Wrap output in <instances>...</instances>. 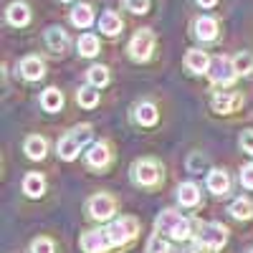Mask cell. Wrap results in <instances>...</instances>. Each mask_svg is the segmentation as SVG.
Segmentation results:
<instances>
[{"mask_svg": "<svg viewBox=\"0 0 253 253\" xmlns=\"http://www.w3.org/2000/svg\"><path fill=\"white\" fill-rule=\"evenodd\" d=\"M241 104H243V94H238V91H218L213 96V109L220 112V114L236 112Z\"/></svg>", "mask_w": 253, "mask_h": 253, "instance_id": "cell-13", "label": "cell"}, {"mask_svg": "<svg viewBox=\"0 0 253 253\" xmlns=\"http://www.w3.org/2000/svg\"><path fill=\"white\" fill-rule=\"evenodd\" d=\"M251 253H253V248H251Z\"/></svg>", "mask_w": 253, "mask_h": 253, "instance_id": "cell-38", "label": "cell"}, {"mask_svg": "<svg viewBox=\"0 0 253 253\" xmlns=\"http://www.w3.org/2000/svg\"><path fill=\"white\" fill-rule=\"evenodd\" d=\"M41 107H43L46 112H58L63 107V94L58 89H46L43 94H41Z\"/></svg>", "mask_w": 253, "mask_h": 253, "instance_id": "cell-25", "label": "cell"}, {"mask_svg": "<svg viewBox=\"0 0 253 253\" xmlns=\"http://www.w3.org/2000/svg\"><path fill=\"white\" fill-rule=\"evenodd\" d=\"M76 46H79V53H81L84 58H94V56L99 53V48H101L99 36H94V33H81L79 41H76Z\"/></svg>", "mask_w": 253, "mask_h": 253, "instance_id": "cell-18", "label": "cell"}, {"mask_svg": "<svg viewBox=\"0 0 253 253\" xmlns=\"http://www.w3.org/2000/svg\"><path fill=\"white\" fill-rule=\"evenodd\" d=\"M241 150L248 152V155H253V129H246L241 134Z\"/></svg>", "mask_w": 253, "mask_h": 253, "instance_id": "cell-34", "label": "cell"}, {"mask_svg": "<svg viewBox=\"0 0 253 253\" xmlns=\"http://www.w3.org/2000/svg\"><path fill=\"white\" fill-rule=\"evenodd\" d=\"M241 185L253 190V165H246L243 170H241Z\"/></svg>", "mask_w": 253, "mask_h": 253, "instance_id": "cell-35", "label": "cell"}, {"mask_svg": "<svg viewBox=\"0 0 253 253\" xmlns=\"http://www.w3.org/2000/svg\"><path fill=\"white\" fill-rule=\"evenodd\" d=\"M5 18H8V23H10V26L23 28V26H28V23H31V8H28L26 3H20V0H15V3H10V5H8Z\"/></svg>", "mask_w": 253, "mask_h": 253, "instance_id": "cell-14", "label": "cell"}, {"mask_svg": "<svg viewBox=\"0 0 253 253\" xmlns=\"http://www.w3.org/2000/svg\"><path fill=\"white\" fill-rule=\"evenodd\" d=\"M71 23H74L76 28H89V26L94 23V8H91L89 3L76 5V8L71 10Z\"/></svg>", "mask_w": 253, "mask_h": 253, "instance_id": "cell-20", "label": "cell"}, {"mask_svg": "<svg viewBox=\"0 0 253 253\" xmlns=\"http://www.w3.org/2000/svg\"><path fill=\"white\" fill-rule=\"evenodd\" d=\"M157 233L160 236H172L175 241H187L190 238V220L182 218L175 210H165L157 218Z\"/></svg>", "mask_w": 253, "mask_h": 253, "instance_id": "cell-2", "label": "cell"}, {"mask_svg": "<svg viewBox=\"0 0 253 253\" xmlns=\"http://www.w3.org/2000/svg\"><path fill=\"white\" fill-rule=\"evenodd\" d=\"M134 119H137V124H142V126L157 124V119H160L157 107H155L152 101H139L137 107H134Z\"/></svg>", "mask_w": 253, "mask_h": 253, "instance_id": "cell-16", "label": "cell"}, {"mask_svg": "<svg viewBox=\"0 0 253 253\" xmlns=\"http://www.w3.org/2000/svg\"><path fill=\"white\" fill-rule=\"evenodd\" d=\"M46 46H48V51L51 53H56V56H63L69 51V46H71V38H69V33L63 31L61 26H51L48 31H46Z\"/></svg>", "mask_w": 253, "mask_h": 253, "instance_id": "cell-10", "label": "cell"}, {"mask_svg": "<svg viewBox=\"0 0 253 253\" xmlns=\"http://www.w3.org/2000/svg\"><path fill=\"white\" fill-rule=\"evenodd\" d=\"M210 61H213V58H208V53L200 51V48H190L185 53V66H187V71H193V74L208 71L210 69Z\"/></svg>", "mask_w": 253, "mask_h": 253, "instance_id": "cell-15", "label": "cell"}, {"mask_svg": "<svg viewBox=\"0 0 253 253\" xmlns=\"http://www.w3.org/2000/svg\"><path fill=\"white\" fill-rule=\"evenodd\" d=\"M122 28H124V23H122V18H119L114 10L101 13V18H99V31H101L104 36H117V33H122Z\"/></svg>", "mask_w": 253, "mask_h": 253, "instance_id": "cell-17", "label": "cell"}, {"mask_svg": "<svg viewBox=\"0 0 253 253\" xmlns=\"http://www.w3.org/2000/svg\"><path fill=\"white\" fill-rule=\"evenodd\" d=\"M228 213L233 215L236 220H248V218L253 215V205H251V200H246V198H238V200H233V203H230Z\"/></svg>", "mask_w": 253, "mask_h": 253, "instance_id": "cell-27", "label": "cell"}, {"mask_svg": "<svg viewBox=\"0 0 253 253\" xmlns=\"http://www.w3.org/2000/svg\"><path fill=\"white\" fill-rule=\"evenodd\" d=\"M107 230H109V236H112L114 246H122V243L132 241V238L137 236L139 223H137L134 218H122V220H114V223H112Z\"/></svg>", "mask_w": 253, "mask_h": 253, "instance_id": "cell-8", "label": "cell"}, {"mask_svg": "<svg viewBox=\"0 0 253 253\" xmlns=\"http://www.w3.org/2000/svg\"><path fill=\"white\" fill-rule=\"evenodd\" d=\"M147 253H167V246H165V241H162L160 233L150 238V243H147Z\"/></svg>", "mask_w": 253, "mask_h": 253, "instance_id": "cell-32", "label": "cell"}, {"mask_svg": "<svg viewBox=\"0 0 253 253\" xmlns=\"http://www.w3.org/2000/svg\"><path fill=\"white\" fill-rule=\"evenodd\" d=\"M193 36L198 41H203V43H213V41H218V36H220V23L210 15H200L193 23Z\"/></svg>", "mask_w": 253, "mask_h": 253, "instance_id": "cell-7", "label": "cell"}, {"mask_svg": "<svg viewBox=\"0 0 253 253\" xmlns=\"http://www.w3.org/2000/svg\"><path fill=\"white\" fill-rule=\"evenodd\" d=\"M177 200H180V205H187V208L198 205V203H200V190H198V185H195V182H182V185L177 187Z\"/></svg>", "mask_w": 253, "mask_h": 253, "instance_id": "cell-22", "label": "cell"}, {"mask_svg": "<svg viewBox=\"0 0 253 253\" xmlns=\"http://www.w3.org/2000/svg\"><path fill=\"white\" fill-rule=\"evenodd\" d=\"M23 193L28 198H41L46 193V180L43 175H38V172H28L26 180H23Z\"/></svg>", "mask_w": 253, "mask_h": 253, "instance_id": "cell-19", "label": "cell"}, {"mask_svg": "<svg viewBox=\"0 0 253 253\" xmlns=\"http://www.w3.org/2000/svg\"><path fill=\"white\" fill-rule=\"evenodd\" d=\"M31 253H56V248L48 238H36L31 246Z\"/></svg>", "mask_w": 253, "mask_h": 253, "instance_id": "cell-31", "label": "cell"}, {"mask_svg": "<svg viewBox=\"0 0 253 253\" xmlns=\"http://www.w3.org/2000/svg\"><path fill=\"white\" fill-rule=\"evenodd\" d=\"M205 162H208V160H205L200 152H195V155H190V160H187V170H190V172H200L203 167H205Z\"/></svg>", "mask_w": 253, "mask_h": 253, "instance_id": "cell-33", "label": "cell"}, {"mask_svg": "<svg viewBox=\"0 0 253 253\" xmlns=\"http://www.w3.org/2000/svg\"><path fill=\"white\" fill-rule=\"evenodd\" d=\"M233 66L238 76H251L253 74V53L251 51H238L233 56Z\"/></svg>", "mask_w": 253, "mask_h": 253, "instance_id": "cell-26", "label": "cell"}, {"mask_svg": "<svg viewBox=\"0 0 253 253\" xmlns=\"http://www.w3.org/2000/svg\"><path fill=\"white\" fill-rule=\"evenodd\" d=\"M198 241H200V246H208V248H215L218 251L228 241V230H225L223 223H205L198 230Z\"/></svg>", "mask_w": 253, "mask_h": 253, "instance_id": "cell-6", "label": "cell"}, {"mask_svg": "<svg viewBox=\"0 0 253 253\" xmlns=\"http://www.w3.org/2000/svg\"><path fill=\"white\" fill-rule=\"evenodd\" d=\"M238 74H236V66H233V58L228 56H215L213 61H210V69H208V79L213 84H230Z\"/></svg>", "mask_w": 253, "mask_h": 253, "instance_id": "cell-5", "label": "cell"}, {"mask_svg": "<svg viewBox=\"0 0 253 253\" xmlns=\"http://www.w3.org/2000/svg\"><path fill=\"white\" fill-rule=\"evenodd\" d=\"M195 3H198L200 8H213V5L218 3V0H195Z\"/></svg>", "mask_w": 253, "mask_h": 253, "instance_id": "cell-36", "label": "cell"}, {"mask_svg": "<svg viewBox=\"0 0 253 253\" xmlns=\"http://www.w3.org/2000/svg\"><path fill=\"white\" fill-rule=\"evenodd\" d=\"M86 208H89V215L96 220H109L114 215V200L109 195H94Z\"/></svg>", "mask_w": 253, "mask_h": 253, "instance_id": "cell-12", "label": "cell"}, {"mask_svg": "<svg viewBox=\"0 0 253 253\" xmlns=\"http://www.w3.org/2000/svg\"><path fill=\"white\" fill-rule=\"evenodd\" d=\"M76 101L81 104L84 109H94L96 104H99V91H96V86H84V89H79Z\"/></svg>", "mask_w": 253, "mask_h": 253, "instance_id": "cell-28", "label": "cell"}, {"mask_svg": "<svg viewBox=\"0 0 253 253\" xmlns=\"http://www.w3.org/2000/svg\"><path fill=\"white\" fill-rule=\"evenodd\" d=\"M124 8L134 15H144L150 10V0H124Z\"/></svg>", "mask_w": 253, "mask_h": 253, "instance_id": "cell-30", "label": "cell"}, {"mask_svg": "<svg viewBox=\"0 0 253 253\" xmlns=\"http://www.w3.org/2000/svg\"><path fill=\"white\" fill-rule=\"evenodd\" d=\"M126 51H129L132 61H147L152 56V51H155V33L150 28L137 31L132 36V41H129V46H126Z\"/></svg>", "mask_w": 253, "mask_h": 253, "instance_id": "cell-3", "label": "cell"}, {"mask_svg": "<svg viewBox=\"0 0 253 253\" xmlns=\"http://www.w3.org/2000/svg\"><path fill=\"white\" fill-rule=\"evenodd\" d=\"M18 71L28 81H41L46 76V63H43V58H38V56H26L23 61L18 63Z\"/></svg>", "mask_w": 253, "mask_h": 253, "instance_id": "cell-11", "label": "cell"}, {"mask_svg": "<svg viewBox=\"0 0 253 253\" xmlns=\"http://www.w3.org/2000/svg\"><path fill=\"white\" fill-rule=\"evenodd\" d=\"M112 246H114V241L109 236V230H89V233L81 238V248L86 253H104Z\"/></svg>", "mask_w": 253, "mask_h": 253, "instance_id": "cell-9", "label": "cell"}, {"mask_svg": "<svg viewBox=\"0 0 253 253\" xmlns=\"http://www.w3.org/2000/svg\"><path fill=\"white\" fill-rule=\"evenodd\" d=\"M46 152H48V142H46L43 137L33 134V137L26 139V155H28L31 160H43Z\"/></svg>", "mask_w": 253, "mask_h": 253, "instance_id": "cell-23", "label": "cell"}, {"mask_svg": "<svg viewBox=\"0 0 253 253\" xmlns=\"http://www.w3.org/2000/svg\"><path fill=\"white\" fill-rule=\"evenodd\" d=\"M61 3H71V0H61Z\"/></svg>", "mask_w": 253, "mask_h": 253, "instance_id": "cell-37", "label": "cell"}, {"mask_svg": "<svg viewBox=\"0 0 253 253\" xmlns=\"http://www.w3.org/2000/svg\"><path fill=\"white\" fill-rule=\"evenodd\" d=\"M109 147L104 144V142H99V144H94L91 150L86 152V162L91 165V167H104V165H109Z\"/></svg>", "mask_w": 253, "mask_h": 253, "instance_id": "cell-24", "label": "cell"}, {"mask_svg": "<svg viewBox=\"0 0 253 253\" xmlns=\"http://www.w3.org/2000/svg\"><path fill=\"white\" fill-rule=\"evenodd\" d=\"M228 187H230V177H228L225 170H213L208 175V190L210 193L223 195V193H228Z\"/></svg>", "mask_w": 253, "mask_h": 253, "instance_id": "cell-21", "label": "cell"}, {"mask_svg": "<svg viewBox=\"0 0 253 253\" xmlns=\"http://www.w3.org/2000/svg\"><path fill=\"white\" fill-rule=\"evenodd\" d=\"M86 79H89L91 86L101 89V86H107V84H109V69L107 66H91L86 71Z\"/></svg>", "mask_w": 253, "mask_h": 253, "instance_id": "cell-29", "label": "cell"}, {"mask_svg": "<svg viewBox=\"0 0 253 253\" xmlns=\"http://www.w3.org/2000/svg\"><path fill=\"white\" fill-rule=\"evenodd\" d=\"M91 134H94V132H91V126H89V124H79V126H74L71 132H66V137H61V139H58V157H61V160H66V162L76 160V155L81 152V147L91 139Z\"/></svg>", "mask_w": 253, "mask_h": 253, "instance_id": "cell-1", "label": "cell"}, {"mask_svg": "<svg viewBox=\"0 0 253 253\" xmlns=\"http://www.w3.org/2000/svg\"><path fill=\"white\" fill-rule=\"evenodd\" d=\"M132 180L142 187H152L162 180V170H160V165L155 160H139L132 167Z\"/></svg>", "mask_w": 253, "mask_h": 253, "instance_id": "cell-4", "label": "cell"}]
</instances>
